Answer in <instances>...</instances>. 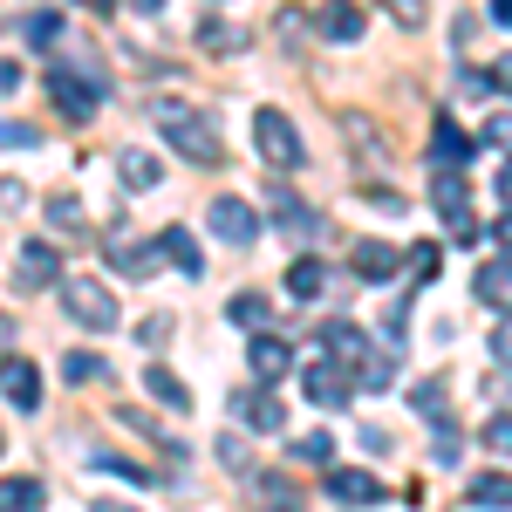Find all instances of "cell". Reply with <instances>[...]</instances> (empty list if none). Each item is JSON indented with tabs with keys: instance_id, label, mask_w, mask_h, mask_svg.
Returning <instances> with one entry per match:
<instances>
[{
	"instance_id": "obj_1",
	"label": "cell",
	"mask_w": 512,
	"mask_h": 512,
	"mask_svg": "<svg viewBox=\"0 0 512 512\" xmlns=\"http://www.w3.org/2000/svg\"><path fill=\"white\" fill-rule=\"evenodd\" d=\"M151 117H158V130H164V137H171V144H178L192 164H219V123H212V117H198V110L171 103V96H164Z\"/></svg>"
},
{
	"instance_id": "obj_2",
	"label": "cell",
	"mask_w": 512,
	"mask_h": 512,
	"mask_svg": "<svg viewBox=\"0 0 512 512\" xmlns=\"http://www.w3.org/2000/svg\"><path fill=\"white\" fill-rule=\"evenodd\" d=\"M62 308H69V321L76 328H89V335H110L117 328V294L103 287V280H82V274H69L62 280Z\"/></svg>"
},
{
	"instance_id": "obj_3",
	"label": "cell",
	"mask_w": 512,
	"mask_h": 512,
	"mask_svg": "<svg viewBox=\"0 0 512 512\" xmlns=\"http://www.w3.org/2000/svg\"><path fill=\"white\" fill-rule=\"evenodd\" d=\"M253 144H260V158L274 164V171H301V164H308L301 130L287 123V110H253Z\"/></svg>"
},
{
	"instance_id": "obj_4",
	"label": "cell",
	"mask_w": 512,
	"mask_h": 512,
	"mask_svg": "<svg viewBox=\"0 0 512 512\" xmlns=\"http://www.w3.org/2000/svg\"><path fill=\"white\" fill-rule=\"evenodd\" d=\"M48 89H55V110L69 123H89L96 110H103V76H76V69H55L48 76Z\"/></svg>"
},
{
	"instance_id": "obj_5",
	"label": "cell",
	"mask_w": 512,
	"mask_h": 512,
	"mask_svg": "<svg viewBox=\"0 0 512 512\" xmlns=\"http://www.w3.org/2000/svg\"><path fill=\"white\" fill-rule=\"evenodd\" d=\"M301 390H308V403H321V410H342L355 396V376H349V362L328 355V362H308V369H301Z\"/></svg>"
},
{
	"instance_id": "obj_6",
	"label": "cell",
	"mask_w": 512,
	"mask_h": 512,
	"mask_svg": "<svg viewBox=\"0 0 512 512\" xmlns=\"http://www.w3.org/2000/svg\"><path fill=\"white\" fill-rule=\"evenodd\" d=\"M233 417H239L253 437H274L280 424H287V410H280V396L267 390V383H246V390H233Z\"/></svg>"
},
{
	"instance_id": "obj_7",
	"label": "cell",
	"mask_w": 512,
	"mask_h": 512,
	"mask_svg": "<svg viewBox=\"0 0 512 512\" xmlns=\"http://www.w3.org/2000/svg\"><path fill=\"white\" fill-rule=\"evenodd\" d=\"M55 280H62V253H55L48 239H28L21 260H14V287H21V294H41V287H55Z\"/></svg>"
},
{
	"instance_id": "obj_8",
	"label": "cell",
	"mask_w": 512,
	"mask_h": 512,
	"mask_svg": "<svg viewBox=\"0 0 512 512\" xmlns=\"http://www.w3.org/2000/svg\"><path fill=\"white\" fill-rule=\"evenodd\" d=\"M437 219L451 226L458 239H478V226H472V192H465V178L458 171H437Z\"/></svg>"
},
{
	"instance_id": "obj_9",
	"label": "cell",
	"mask_w": 512,
	"mask_h": 512,
	"mask_svg": "<svg viewBox=\"0 0 512 512\" xmlns=\"http://www.w3.org/2000/svg\"><path fill=\"white\" fill-rule=\"evenodd\" d=\"M328 499H335V506H383V499H390V485H383L376 472L335 465V472H328Z\"/></svg>"
},
{
	"instance_id": "obj_10",
	"label": "cell",
	"mask_w": 512,
	"mask_h": 512,
	"mask_svg": "<svg viewBox=\"0 0 512 512\" xmlns=\"http://www.w3.org/2000/svg\"><path fill=\"white\" fill-rule=\"evenodd\" d=\"M212 233L226 239V246H253L260 239V212L246 198H212Z\"/></svg>"
},
{
	"instance_id": "obj_11",
	"label": "cell",
	"mask_w": 512,
	"mask_h": 512,
	"mask_svg": "<svg viewBox=\"0 0 512 512\" xmlns=\"http://www.w3.org/2000/svg\"><path fill=\"white\" fill-rule=\"evenodd\" d=\"M110 267H117L123 280H151L164 267V253H158V239H110Z\"/></svg>"
},
{
	"instance_id": "obj_12",
	"label": "cell",
	"mask_w": 512,
	"mask_h": 512,
	"mask_svg": "<svg viewBox=\"0 0 512 512\" xmlns=\"http://www.w3.org/2000/svg\"><path fill=\"white\" fill-rule=\"evenodd\" d=\"M472 151H478V144L458 130V123L437 117V130H431V164H437V171H465V164H472Z\"/></svg>"
},
{
	"instance_id": "obj_13",
	"label": "cell",
	"mask_w": 512,
	"mask_h": 512,
	"mask_svg": "<svg viewBox=\"0 0 512 512\" xmlns=\"http://www.w3.org/2000/svg\"><path fill=\"white\" fill-rule=\"evenodd\" d=\"M472 294L492 308V315H512V253H506V260H492V267H478Z\"/></svg>"
},
{
	"instance_id": "obj_14",
	"label": "cell",
	"mask_w": 512,
	"mask_h": 512,
	"mask_svg": "<svg viewBox=\"0 0 512 512\" xmlns=\"http://www.w3.org/2000/svg\"><path fill=\"white\" fill-rule=\"evenodd\" d=\"M253 499H260V512H308L301 485L287 472H253Z\"/></svg>"
},
{
	"instance_id": "obj_15",
	"label": "cell",
	"mask_w": 512,
	"mask_h": 512,
	"mask_svg": "<svg viewBox=\"0 0 512 512\" xmlns=\"http://www.w3.org/2000/svg\"><path fill=\"white\" fill-rule=\"evenodd\" d=\"M403 260H410V253H396L390 239H362L349 267H355L362 280H396V274H403Z\"/></svg>"
},
{
	"instance_id": "obj_16",
	"label": "cell",
	"mask_w": 512,
	"mask_h": 512,
	"mask_svg": "<svg viewBox=\"0 0 512 512\" xmlns=\"http://www.w3.org/2000/svg\"><path fill=\"white\" fill-rule=\"evenodd\" d=\"M246 362H253V376H260V383H280V376H287V362H294V349H287L280 335L260 328V335L246 342Z\"/></svg>"
},
{
	"instance_id": "obj_17",
	"label": "cell",
	"mask_w": 512,
	"mask_h": 512,
	"mask_svg": "<svg viewBox=\"0 0 512 512\" xmlns=\"http://www.w3.org/2000/svg\"><path fill=\"white\" fill-rule=\"evenodd\" d=\"M315 28H321V41H362V7L355 0H321Z\"/></svg>"
},
{
	"instance_id": "obj_18",
	"label": "cell",
	"mask_w": 512,
	"mask_h": 512,
	"mask_svg": "<svg viewBox=\"0 0 512 512\" xmlns=\"http://www.w3.org/2000/svg\"><path fill=\"white\" fill-rule=\"evenodd\" d=\"M0 396H7L14 410H35V403H41V376H35V362H21V355H14V362H0Z\"/></svg>"
},
{
	"instance_id": "obj_19",
	"label": "cell",
	"mask_w": 512,
	"mask_h": 512,
	"mask_svg": "<svg viewBox=\"0 0 512 512\" xmlns=\"http://www.w3.org/2000/svg\"><path fill=\"white\" fill-rule=\"evenodd\" d=\"M158 253L178 267V274H192V280L205 274V253H198V239L185 233V226H164V233H158Z\"/></svg>"
},
{
	"instance_id": "obj_20",
	"label": "cell",
	"mask_w": 512,
	"mask_h": 512,
	"mask_svg": "<svg viewBox=\"0 0 512 512\" xmlns=\"http://www.w3.org/2000/svg\"><path fill=\"white\" fill-rule=\"evenodd\" d=\"M144 390L158 396L164 410H178V417H185V410H192V390H185V383H178V376H171V369H164V362H144Z\"/></svg>"
},
{
	"instance_id": "obj_21",
	"label": "cell",
	"mask_w": 512,
	"mask_h": 512,
	"mask_svg": "<svg viewBox=\"0 0 512 512\" xmlns=\"http://www.w3.org/2000/svg\"><path fill=\"white\" fill-rule=\"evenodd\" d=\"M321 349L335 355V362H362V355H369V342H362V328H355V321H328V328H321Z\"/></svg>"
},
{
	"instance_id": "obj_22",
	"label": "cell",
	"mask_w": 512,
	"mask_h": 512,
	"mask_svg": "<svg viewBox=\"0 0 512 512\" xmlns=\"http://www.w3.org/2000/svg\"><path fill=\"white\" fill-rule=\"evenodd\" d=\"M41 506H48L41 478H0V512H41Z\"/></svg>"
},
{
	"instance_id": "obj_23",
	"label": "cell",
	"mask_w": 512,
	"mask_h": 512,
	"mask_svg": "<svg viewBox=\"0 0 512 512\" xmlns=\"http://www.w3.org/2000/svg\"><path fill=\"white\" fill-rule=\"evenodd\" d=\"M321 287H328V267H321L315 253H301V260L287 267V294H294V301H315Z\"/></svg>"
},
{
	"instance_id": "obj_24",
	"label": "cell",
	"mask_w": 512,
	"mask_h": 512,
	"mask_svg": "<svg viewBox=\"0 0 512 512\" xmlns=\"http://www.w3.org/2000/svg\"><path fill=\"white\" fill-rule=\"evenodd\" d=\"M14 35L28 41V48H55V41H62V14L35 7V14H21V21H14Z\"/></svg>"
},
{
	"instance_id": "obj_25",
	"label": "cell",
	"mask_w": 512,
	"mask_h": 512,
	"mask_svg": "<svg viewBox=\"0 0 512 512\" xmlns=\"http://www.w3.org/2000/svg\"><path fill=\"white\" fill-rule=\"evenodd\" d=\"M349 376H355V390H369V396H383V390L396 383V369H390V355H383V349H369V355L349 369Z\"/></svg>"
},
{
	"instance_id": "obj_26",
	"label": "cell",
	"mask_w": 512,
	"mask_h": 512,
	"mask_svg": "<svg viewBox=\"0 0 512 512\" xmlns=\"http://www.w3.org/2000/svg\"><path fill=\"white\" fill-rule=\"evenodd\" d=\"M274 226H280V233H315L321 219H315V212H308L294 192H287V185H280V192H274Z\"/></svg>"
},
{
	"instance_id": "obj_27",
	"label": "cell",
	"mask_w": 512,
	"mask_h": 512,
	"mask_svg": "<svg viewBox=\"0 0 512 512\" xmlns=\"http://www.w3.org/2000/svg\"><path fill=\"white\" fill-rule=\"evenodd\" d=\"M117 171H123V185H130V192H151V185L164 178V164L151 158V151H123V164H117Z\"/></svg>"
},
{
	"instance_id": "obj_28",
	"label": "cell",
	"mask_w": 512,
	"mask_h": 512,
	"mask_svg": "<svg viewBox=\"0 0 512 512\" xmlns=\"http://www.w3.org/2000/svg\"><path fill=\"white\" fill-rule=\"evenodd\" d=\"M472 506H485V512H512V478H506V472L472 478Z\"/></svg>"
},
{
	"instance_id": "obj_29",
	"label": "cell",
	"mask_w": 512,
	"mask_h": 512,
	"mask_svg": "<svg viewBox=\"0 0 512 512\" xmlns=\"http://www.w3.org/2000/svg\"><path fill=\"white\" fill-rule=\"evenodd\" d=\"M226 315H233L239 328H253V335H260V328L274 321V308H267V294H233V301H226Z\"/></svg>"
},
{
	"instance_id": "obj_30",
	"label": "cell",
	"mask_w": 512,
	"mask_h": 512,
	"mask_svg": "<svg viewBox=\"0 0 512 512\" xmlns=\"http://www.w3.org/2000/svg\"><path fill=\"white\" fill-rule=\"evenodd\" d=\"M62 376H69V383H103V355L96 349H69L62 355Z\"/></svg>"
},
{
	"instance_id": "obj_31",
	"label": "cell",
	"mask_w": 512,
	"mask_h": 512,
	"mask_svg": "<svg viewBox=\"0 0 512 512\" xmlns=\"http://www.w3.org/2000/svg\"><path fill=\"white\" fill-rule=\"evenodd\" d=\"M198 48H205V55H226V48H239V35L219 14H205V21H198Z\"/></svg>"
},
{
	"instance_id": "obj_32",
	"label": "cell",
	"mask_w": 512,
	"mask_h": 512,
	"mask_svg": "<svg viewBox=\"0 0 512 512\" xmlns=\"http://www.w3.org/2000/svg\"><path fill=\"white\" fill-rule=\"evenodd\" d=\"M287 458H301V465H328V458H335V444H328V431H308V437H294V444H287Z\"/></svg>"
},
{
	"instance_id": "obj_33",
	"label": "cell",
	"mask_w": 512,
	"mask_h": 512,
	"mask_svg": "<svg viewBox=\"0 0 512 512\" xmlns=\"http://www.w3.org/2000/svg\"><path fill=\"white\" fill-rule=\"evenodd\" d=\"M444 403H451L444 383H417V390H410V410H417V417H431V424H437V410H444Z\"/></svg>"
},
{
	"instance_id": "obj_34",
	"label": "cell",
	"mask_w": 512,
	"mask_h": 512,
	"mask_svg": "<svg viewBox=\"0 0 512 512\" xmlns=\"http://www.w3.org/2000/svg\"><path fill=\"white\" fill-rule=\"evenodd\" d=\"M458 451H465L458 424H444V417H437V444H431V458H437V465H458Z\"/></svg>"
},
{
	"instance_id": "obj_35",
	"label": "cell",
	"mask_w": 512,
	"mask_h": 512,
	"mask_svg": "<svg viewBox=\"0 0 512 512\" xmlns=\"http://www.w3.org/2000/svg\"><path fill=\"white\" fill-rule=\"evenodd\" d=\"M35 144H41L35 123H0V151H35Z\"/></svg>"
},
{
	"instance_id": "obj_36",
	"label": "cell",
	"mask_w": 512,
	"mask_h": 512,
	"mask_svg": "<svg viewBox=\"0 0 512 512\" xmlns=\"http://www.w3.org/2000/svg\"><path fill=\"white\" fill-rule=\"evenodd\" d=\"M383 7H390L403 28H424V21H431V0H383Z\"/></svg>"
},
{
	"instance_id": "obj_37",
	"label": "cell",
	"mask_w": 512,
	"mask_h": 512,
	"mask_svg": "<svg viewBox=\"0 0 512 512\" xmlns=\"http://www.w3.org/2000/svg\"><path fill=\"white\" fill-rule=\"evenodd\" d=\"M48 226H55V233H76V226H82V205H76V198H55V205H48Z\"/></svg>"
},
{
	"instance_id": "obj_38",
	"label": "cell",
	"mask_w": 512,
	"mask_h": 512,
	"mask_svg": "<svg viewBox=\"0 0 512 512\" xmlns=\"http://www.w3.org/2000/svg\"><path fill=\"white\" fill-rule=\"evenodd\" d=\"M219 465H226V472H253V465H246V437H219Z\"/></svg>"
},
{
	"instance_id": "obj_39",
	"label": "cell",
	"mask_w": 512,
	"mask_h": 512,
	"mask_svg": "<svg viewBox=\"0 0 512 512\" xmlns=\"http://www.w3.org/2000/svg\"><path fill=\"white\" fill-rule=\"evenodd\" d=\"M485 451L512 458V417H492V424H485Z\"/></svg>"
},
{
	"instance_id": "obj_40",
	"label": "cell",
	"mask_w": 512,
	"mask_h": 512,
	"mask_svg": "<svg viewBox=\"0 0 512 512\" xmlns=\"http://www.w3.org/2000/svg\"><path fill=\"white\" fill-rule=\"evenodd\" d=\"M458 89H465L472 103H485V96H492V69H465V76H458Z\"/></svg>"
},
{
	"instance_id": "obj_41",
	"label": "cell",
	"mask_w": 512,
	"mask_h": 512,
	"mask_svg": "<svg viewBox=\"0 0 512 512\" xmlns=\"http://www.w3.org/2000/svg\"><path fill=\"white\" fill-rule=\"evenodd\" d=\"M485 144H506V151H512V110H499V117L485 123Z\"/></svg>"
},
{
	"instance_id": "obj_42",
	"label": "cell",
	"mask_w": 512,
	"mask_h": 512,
	"mask_svg": "<svg viewBox=\"0 0 512 512\" xmlns=\"http://www.w3.org/2000/svg\"><path fill=\"white\" fill-rule=\"evenodd\" d=\"M492 239H499V253H512V205L499 212V219H492Z\"/></svg>"
},
{
	"instance_id": "obj_43",
	"label": "cell",
	"mask_w": 512,
	"mask_h": 512,
	"mask_svg": "<svg viewBox=\"0 0 512 512\" xmlns=\"http://www.w3.org/2000/svg\"><path fill=\"white\" fill-rule=\"evenodd\" d=\"M492 355H499V362H512V315L499 321V335H492Z\"/></svg>"
},
{
	"instance_id": "obj_44",
	"label": "cell",
	"mask_w": 512,
	"mask_h": 512,
	"mask_svg": "<svg viewBox=\"0 0 512 512\" xmlns=\"http://www.w3.org/2000/svg\"><path fill=\"white\" fill-rule=\"evenodd\" d=\"M137 335H144V342H164V335H171V315H151L144 328H137Z\"/></svg>"
},
{
	"instance_id": "obj_45",
	"label": "cell",
	"mask_w": 512,
	"mask_h": 512,
	"mask_svg": "<svg viewBox=\"0 0 512 512\" xmlns=\"http://www.w3.org/2000/svg\"><path fill=\"white\" fill-rule=\"evenodd\" d=\"M21 89V62H0V96H14Z\"/></svg>"
},
{
	"instance_id": "obj_46",
	"label": "cell",
	"mask_w": 512,
	"mask_h": 512,
	"mask_svg": "<svg viewBox=\"0 0 512 512\" xmlns=\"http://www.w3.org/2000/svg\"><path fill=\"white\" fill-rule=\"evenodd\" d=\"M492 89H512V55L499 62V69H492Z\"/></svg>"
},
{
	"instance_id": "obj_47",
	"label": "cell",
	"mask_w": 512,
	"mask_h": 512,
	"mask_svg": "<svg viewBox=\"0 0 512 512\" xmlns=\"http://www.w3.org/2000/svg\"><path fill=\"white\" fill-rule=\"evenodd\" d=\"M130 14H164V0H123Z\"/></svg>"
},
{
	"instance_id": "obj_48",
	"label": "cell",
	"mask_w": 512,
	"mask_h": 512,
	"mask_svg": "<svg viewBox=\"0 0 512 512\" xmlns=\"http://www.w3.org/2000/svg\"><path fill=\"white\" fill-rule=\"evenodd\" d=\"M499 198H506V205H512V158L499 164Z\"/></svg>"
},
{
	"instance_id": "obj_49",
	"label": "cell",
	"mask_w": 512,
	"mask_h": 512,
	"mask_svg": "<svg viewBox=\"0 0 512 512\" xmlns=\"http://www.w3.org/2000/svg\"><path fill=\"white\" fill-rule=\"evenodd\" d=\"M492 21H499V28H512V0H492Z\"/></svg>"
},
{
	"instance_id": "obj_50",
	"label": "cell",
	"mask_w": 512,
	"mask_h": 512,
	"mask_svg": "<svg viewBox=\"0 0 512 512\" xmlns=\"http://www.w3.org/2000/svg\"><path fill=\"white\" fill-rule=\"evenodd\" d=\"M89 512H137V506H123V499H96Z\"/></svg>"
},
{
	"instance_id": "obj_51",
	"label": "cell",
	"mask_w": 512,
	"mask_h": 512,
	"mask_svg": "<svg viewBox=\"0 0 512 512\" xmlns=\"http://www.w3.org/2000/svg\"><path fill=\"white\" fill-rule=\"evenodd\" d=\"M76 7H89V14H110V7H117V0H76Z\"/></svg>"
},
{
	"instance_id": "obj_52",
	"label": "cell",
	"mask_w": 512,
	"mask_h": 512,
	"mask_svg": "<svg viewBox=\"0 0 512 512\" xmlns=\"http://www.w3.org/2000/svg\"><path fill=\"white\" fill-rule=\"evenodd\" d=\"M0 342H14V321H7V315H0Z\"/></svg>"
},
{
	"instance_id": "obj_53",
	"label": "cell",
	"mask_w": 512,
	"mask_h": 512,
	"mask_svg": "<svg viewBox=\"0 0 512 512\" xmlns=\"http://www.w3.org/2000/svg\"><path fill=\"white\" fill-rule=\"evenodd\" d=\"M0 451H7V437H0Z\"/></svg>"
}]
</instances>
